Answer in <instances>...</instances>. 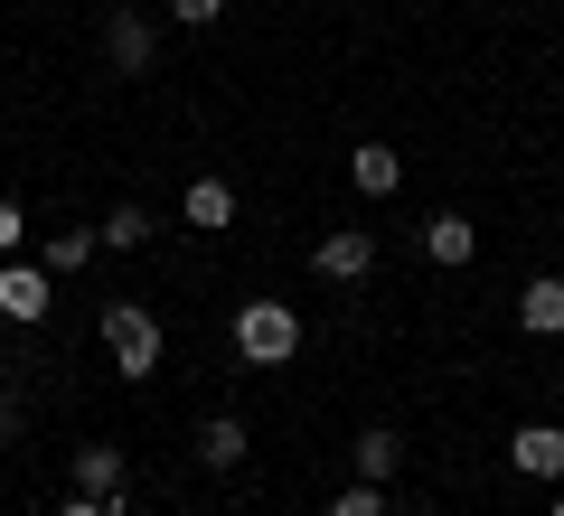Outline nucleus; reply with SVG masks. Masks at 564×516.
<instances>
[{
	"label": "nucleus",
	"instance_id": "14",
	"mask_svg": "<svg viewBox=\"0 0 564 516\" xmlns=\"http://www.w3.org/2000/svg\"><path fill=\"white\" fill-rule=\"evenodd\" d=\"M95 235H104V244H122V254H132V244H141V235H151V217H141V207H113V217H104V226H95Z\"/></svg>",
	"mask_w": 564,
	"mask_h": 516
},
{
	"label": "nucleus",
	"instance_id": "8",
	"mask_svg": "<svg viewBox=\"0 0 564 516\" xmlns=\"http://www.w3.org/2000/svg\"><path fill=\"white\" fill-rule=\"evenodd\" d=\"M518 319H527L536 338H564V282H555V273H536V282L518 292Z\"/></svg>",
	"mask_w": 564,
	"mask_h": 516
},
{
	"label": "nucleus",
	"instance_id": "12",
	"mask_svg": "<svg viewBox=\"0 0 564 516\" xmlns=\"http://www.w3.org/2000/svg\"><path fill=\"white\" fill-rule=\"evenodd\" d=\"M198 460H207V470H236V460H245V422H236V414H217V422L198 432Z\"/></svg>",
	"mask_w": 564,
	"mask_h": 516
},
{
	"label": "nucleus",
	"instance_id": "10",
	"mask_svg": "<svg viewBox=\"0 0 564 516\" xmlns=\"http://www.w3.org/2000/svg\"><path fill=\"white\" fill-rule=\"evenodd\" d=\"M423 254H433V263H470V254H480V226H470V217H433V226H423Z\"/></svg>",
	"mask_w": 564,
	"mask_h": 516
},
{
	"label": "nucleus",
	"instance_id": "9",
	"mask_svg": "<svg viewBox=\"0 0 564 516\" xmlns=\"http://www.w3.org/2000/svg\"><path fill=\"white\" fill-rule=\"evenodd\" d=\"M348 169H358L367 198H395V188H404V160L386 151V141H358V160H348Z\"/></svg>",
	"mask_w": 564,
	"mask_h": 516
},
{
	"label": "nucleus",
	"instance_id": "6",
	"mask_svg": "<svg viewBox=\"0 0 564 516\" xmlns=\"http://www.w3.org/2000/svg\"><path fill=\"white\" fill-rule=\"evenodd\" d=\"M508 460H518L527 479H564V432H555V422H527V432L508 441Z\"/></svg>",
	"mask_w": 564,
	"mask_h": 516
},
{
	"label": "nucleus",
	"instance_id": "1",
	"mask_svg": "<svg viewBox=\"0 0 564 516\" xmlns=\"http://www.w3.org/2000/svg\"><path fill=\"white\" fill-rule=\"evenodd\" d=\"M104 348H113L122 376H151L161 366V319L141 310V300H104Z\"/></svg>",
	"mask_w": 564,
	"mask_h": 516
},
{
	"label": "nucleus",
	"instance_id": "2",
	"mask_svg": "<svg viewBox=\"0 0 564 516\" xmlns=\"http://www.w3.org/2000/svg\"><path fill=\"white\" fill-rule=\"evenodd\" d=\"M236 348L254 366H282L292 348H302V319L282 310V300H245V310H236Z\"/></svg>",
	"mask_w": 564,
	"mask_h": 516
},
{
	"label": "nucleus",
	"instance_id": "20",
	"mask_svg": "<svg viewBox=\"0 0 564 516\" xmlns=\"http://www.w3.org/2000/svg\"><path fill=\"white\" fill-rule=\"evenodd\" d=\"M0 441H10V404H0Z\"/></svg>",
	"mask_w": 564,
	"mask_h": 516
},
{
	"label": "nucleus",
	"instance_id": "4",
	"mask_svg": "<svg viewBox=\"0 0 564 516\" xmlns=\"http://www.w3.org/2000/svg\"><path fill=\"white\" fill-rule=\"evenodd\" d=\"M321 282H367V263H377V235L367 226H339V235H321Z\"/></svg>",
	"mask_w": 564,
	"mask_h": 516
},
{
	"label": "nucleus",
	"instance_id": "17",
	"mask_svg": "<svg viewBox=\"0 0 564 516\" xmlns=\"http://www.w3.org/2000/svg\"><path fill=\"white\" fill-rule=\"evenodd\" d=\"M217 10H226V0H170V20H180V29H207Z\"/></svg>",
	"mask_w": 564,
	"mask_h": 516
},
{
	"label": "nucleus",
	"instance_id": "3",
	"mask_svg": "<svg viewBox=\"0 0 564 516\" xmlns=\"http://www.w3.org/2000/svg\"><path fill=\"white\" fill-rule=\"evenodd\" d=\"M47 282H57L47 263H0V319H20V329L47 319Z\"/></svg>",
	"mask_w": 564,
	"mask_h": 516
},
{
	"label": "nucleus",
	"instance_id": "18",
	"mask_svg": "<svg viewBox=\"0 0 564 516\" xmlns=\"http://www.w3.org/2000/svg\"><path fill=\"white\" fill-rule=\"evenodd\" d=\"M29 235V217H20V198H0V254H10V244Z\"/></svg>",
	"mask_w": 564,
	"mask_h": 516
},
{
	"label": "nucleus",
	"instance_id": "19",
	"mask_svg": "<svg viewBox=\"0 0 564 516\" xmlns=\"http://www.w3.org/2000/svg\"><path fill=\"white\" fill-rule=\"evenodd\" d=\"M57 516H113V507H104V497H66Z\"/></svg>",
	"mask_w": 564,
	"mask_h": 516
},
{
	"label": "nucleus",
	"instance_id": "5",
	"mask_svg": "<svg viewBox=\"0 0 564 516\" xmlns=\"http://www.w3.org/2000/svg\"><path fill=\"white\" fill-rule=\"evenodd\" d=\"M76 488L104 497V507H122V497H132V479H122V451H113V441H85V451H76Z\"/></svg>",
	"mask_w": 564,
	"mask_h": 516
},
{
	"label": "nucleus",
	"instance_id": "13",
	"mask_svg": "<svg viewBox=\"0 0 564 516\" xmlns=\"http://www.w3.org/2000/svg\"><path fill=\"white\" fill-rule=\"evenodd\" d=\"M395 460H404L395 432H358V479H395Z\"/></svg>",
	"mask_w": 564,
	"mask_h": 516
},
{
	"label": "nucleus",
	"instance_id": "16",
	"mask_svg": "<svg viewBox=\"0 0 564 516\" xmlns=\"http://www.w3.org/2000/svg\"><path fill=\"white\" fill-rule=\"evenodd\" d=\"M329 516H386V497H377V479H358V488H339V497H329Z\"/></svg>",
	"mask_w": 564,
	"mask_h": 516
},
{
	"label": "nucleus",
	"instance_id": "7",
	"mask_svg": "<svg viewBox=\"0 0 564 516\" xmlns=\"http://www.w3.org/2000/svg\"><path fill=\"white\" fill-rule=\"evenodd\" d=\"M104 47H113V66H122V76H151V47H161V39H151V20H132V10H113V29H104Z\"/></svg>",
	"mask_w": 564,
	"mask_h": 516
},
{
	"label": "nucleus",
	"instance_id": "21",
	"mask_svg": "<svg viewBox=\"0 0 564 516\" xmlns=\"http://www.w3.org/2000/svg\"><path fill=\"white\" fill-rule=\"evenodd\" d=\"M555 516H564V497H555Z\"/></svg>",
	"mask_w": 564,
	"mask_h": 516
},
{
	"label": "nucleus",
	"instance_id": "11",
	"mask_svg": "<svg viewBox=\"0 0 564 516\" xmlns=\"http://www.w3.org/2000/svg\"><path fill=\"white\" fill-rule=\"evenodd\" d=\"M188 226H207V235H217V226H236V188H226V179H188Z\"/></svg>",
	"mask_w": 564,
	"mask_h": 516
},
{
	"label": "nucleus",
	"instance_id": "15",
	"mask_svg": "<svg viewBox=\"0 0 564 516\" xmlns=\"http://www.w3.org/2000/svg\"><path fill=\"white\" fill-rule=\"evenodd\" d=\"M95 244H104V235H57V244H47V273H85Z\"/></svg>",
	"mask_w": 564,
	"mask_h": 516
}]
</instances>
